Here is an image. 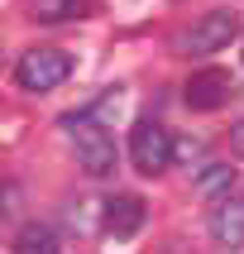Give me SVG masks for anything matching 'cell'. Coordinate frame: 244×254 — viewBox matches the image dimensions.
<instances>
[{
	"label": "cell",
	"instance_id": "obj_1",
	"mask_svg": "<svg viewBox=\"0 0 244 254\" xmlns=\"http://www.w3.org/2000/svg\"><path fill=\"white\" fill-rule=\"evenodd\" d=\"M62 129L77 139V163H82L91 178L115 173V139L96 125V115H77V111H72L67 120H62Z\"/></svg>",
	"mask_w": 244,
	"mask_h": 254
},
{
	"label": "cell",
	"instance_id": "obj_2",
	"mask_svg": "<svg viewBox=\"0 0 244 254\" xmlns=\"http://www.w3.org/2000/svg\"><path fill=\"white\" fill-rule=\"evenodd\" d=\"M14 77H19L24 91H53V86H62L72 77V53H62V48H29L19 58Z\"/></svg>",
	"mask_w": 244,
	"mask_h": 254
},
{
	"label": "cell",
	"instance_id": "obj_3",
	"mask_svg": "<svg viewBox=\"0 0 244 254\" xmlns=\"http://www.w3.org/2000/svg\"><path fill=\"white\" fill-rule=\"evenodd\" d=\"M235 34H240V14L235 10H215V14H206V19H196L172 48H177V53H192V58H206V53H220Z\"/></svg>",
	"mask_w": 244,
	"mask_h": 254
},
{
	"label": "cell",
	"instance_id": "obj_4",
	"mask_svg": "<svg viewBox=\"0 0 244 254\" xmlns=\"http://www.w3.org/2000/svg\"><path fill=\"white\" fill-rule=\"evenodd\" d=\"M129 158H134V168H139L144 178H158V173L172 163L168 129L158 125V120H139V125L129 129Z\"/></svg>",
	"mask_w": 244,
	"mask_h": 254
},
{
	"label": "cell",
	"instance_id": "obj_5",
	"mask_svg": "<svg viewBox=\"0 0 244 254\" xmlns=\"http://www.w3.org/2000/svg\"><path fill=\"white\" fill-rule=\"evenodd\" d=\"M144 216H148L144 197H134V192H115V197L105 201V211H100V230H105L110 240H129V235L144 230Z\"/></svg>",
	"mask_w": 244,
	"mask_h": 254
},
{
	"label": "cell",
	"instance_id": "obj_6",
	"mask_svg": "<svg viewBox=\"0 0 244 254\" xmlns=\"http://www.w3.org/2000/svg\"><path fill=\"white\" fill-rule=\"evenodd\" d=\"M211 240L215 245H230V250H240V245H244V192H225V197H215Z\"/></svg>",
	"mask_w": 244,
	"mask_h": 254
},
{
	"label": "cell",
	"instance_id": "obj_7",
	"mask_svg": "<svg viewBox=\"0 0 244 254\" xmlns=\"http://www.w3.org/2000/svg\"><path fill=\"white\" fill-rule=\"evenodd\" d=\"M182 96H187V106H192V111H220V106L230 101V72H220V67L192 72Z\"/></svg>",
	"mask_w": 244,
	"mask_h": 254
},
{
	"label": "cell",
	"instance_id": "obj_8",
	"mask_svg": "<svg viewBox=\"0 0 244 254\" xmlns=\"http://www.w3.org/2000/svg\"><path fill=\"white\" fill-rule=\"evenodd\" d=\"M100 0H34V14L43 24H67V19H86L96 14Z\"/></svg>",
	"mask_w": 244,
	"mask_h": 254
},
{
	"label": "cell",
	"instance_id": "obj_9",
	"mask_svg": "<svg viewBox=\"0 0 244 254\" xmlns=\"http://www.w3.org/2000/svg\"><path fill=\"white\" fill-rule=\"evenodd\" d=\"M196 192H201L206 201L235 192V168H230V163H211V168H201V173H196Z\"/></svg>",
	"mask_w": 244,
	"mask_h": 254
},
{
	"label": "cell",
	"instance_id": "obj_10",
	"mask_svg": "<svg viewBox=\"0 0 244 254\" xmlns=\"http://www.w3.org/2000/svg\"><path fill=\"white\" fill-rule=\"evenodd\" d=\"M14 250H19V254H53L57 250V235L48 226H24L19 235H14Z\"/></svg>",
	"mask_w": 244,
	"mask_h": 254
},
{
	"label": "cell",
	"instance_id": "obj_11",
	"mask_svg": "<svg viewBox=\"0 0 244 254\" xmlns=\"http://www.w3.org/2000/svg\"><path fill=\"white\" fill-rule=\"evenodd\" d=\"M230 144H235V154H244V120L235 129H230Z\"/></svg>",
	"mask_w": 244,
	"mask_h": 254
}]
</instances>
